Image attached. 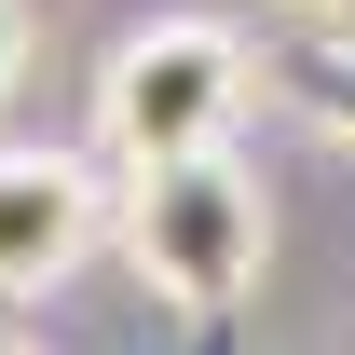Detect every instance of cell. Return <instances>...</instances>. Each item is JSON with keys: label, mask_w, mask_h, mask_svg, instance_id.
<instances>
[{"label": "cell", "mask_w": 355, "mask_h": 355, "mask_svg": "<svg viewBox=\"0 0 355 355\" xmlns=\"http://www.w3.org/2000/svg\"><path fill=\"white\" fill-rule=\"evenodd\" d=\"M123 246L178 314H232L260 287V260H273V205H260V178L232 150H178V164H137Z\"/></svg>", "instance_id": "obj_1"}, {"label": "cell", "mask_w": 355, "mask_h": 355, "mask_svg": "<svg viewBox=\"0 0 355 355\" xmlns=\"http://www.w3.org/2000/svg\"><path fill=\"white\" fill-rule=\"evenodd\" d=\"M246 110V42L232 28H137L96 69V137L123 164H178V150H219Z\"/></svg>", "instance_id": "obj_2"}, {"label": "cell", "mask_w": 355, "mask_h": 355, "mask_svg": "<svg viewBox=\"0 0 355 355\" xmlns=\"http://www.w3.org/2000/svg\"><path fill=\"white\" fill-rule=\"evenodd\" d=\"M83 246H96L83 150H0V301H42Z\"/></svg>", "instance_id": "obj_3"}, {"label": "cell", "mask_w": 355, "mask_h": 355, "mask_svg": "<svg viewBox=\"0 0 355 355\" xmlns=\"http://www.w3.org/2000/svg\"><path fill=\"white\" fill-rule=\"evenodd\" d=\"M287 96H301L328 137H355V42H301L287 55Z\"/></svg>", "instance_id": "obj_4"}, {"label": "cell", "mask_w": 355, "mask_h": 355, "mask_svg": "<svg viewBox=\"0 0 355 355\" xmlns=\"http://www.w3.org/2000/svg\"><path fill=\"white\" fill-rule=\"evenodd\" d=\"M14 55H28V14L0 0V96H14Z\"/></svg>", "instance_id": "obj_5"}]
</instances>
